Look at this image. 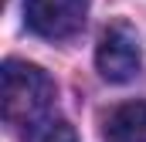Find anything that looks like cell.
<instances>
[{"label":"cell","instance_id":"1","mask_svg":"<svg viewBox=\"0 0 146 142\" xmlns=\"http://www.w3.org/2000/svg\"><path fill=\"white\" fill-rule=\"evenodd\" d=\"M54 102V81L48 78V71L31 64V61H17L10 58L0 71V112L7 125H21L31 129L34 122L48 118V108Z\"/></svg>","mask_w":146,"mask_h":142},{"label":"cell","instance_id":"2","mask_svg":"<svg viewBox=\"0 0 146 142\" xmlns=\"http://www.w3.org/2000/svg\"><path fill=\"white\" fill-rule=\"evenodd\" d=\"M143 64V51H139V41L136 31L129 24H112L102 31L99 37V47H95V68L99 74L112 81V85H126L139 74Z\"/></svg>","mask_w":146,"mask_h":142},{"label":"cell","instance_id":"3","mask_svg":"<svg viewBox=\"0 0 146 142\" xmlns=\"http://www.w3.org/2000/svg\"><path fill=\"white\" fill-rule=\"evenodd\" d=\"M88 0H24V20L37 37L61 41L82 31Z\"/></svg>","mask_w":146,"mask_h":142},{"label":"cell","instance_id":"4","mask_svg":"<svg viewBox=\"0 0 146 142\" xmlns=\"http://www.w3.org/2000/svg\"><path fill=\"white\" fill-rule=\"evenodd\" d=\"M106 142H146V102H122L106 118Z\"/></svg>","mask_w":146,"mask_h":142},{"label":"cell","instance_id":"5","mask_svg":"<svg viewBox=\"0 0 146 142\" xmlns=\"http://www.w3.org/2000/svg\"><path fill=\"white\" fill-rule=\"evenodd\" d=\"M24 142H78L75 129L65 122V118H41L31 129H24Z\"/></svg>","mask_w":146,"mask_h":142}]
</instances>
